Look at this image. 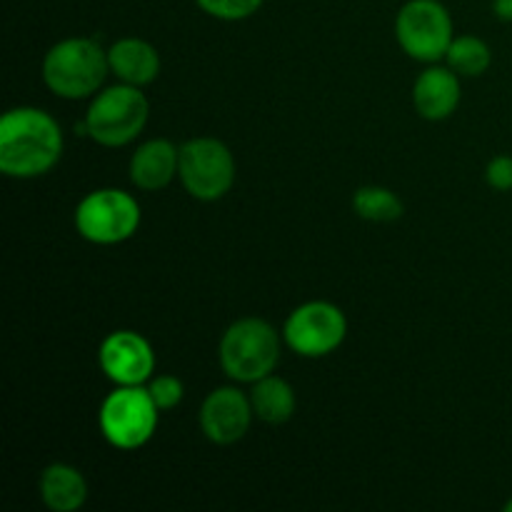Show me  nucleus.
Masks as SVG:
<instances>
[{
  "mask_svg": "<svg viewBox=\"0 0 512 512\" xmlns=\"http://www.w3.org/2000/svg\"><path fill=\"white\" fill-rule=\"evenodd\" d=\"M220 368L235 383H258L280 360V335L268 320L240 318L220 338Z\"/></svg>",
  "mask_w": 512,
  "mask_h": 512,
  "instance_id": "3",
  "label": "nucleus"
},
{
  "mask_svg": "<svg viewBox=\"0 0 512 512\" xmlns=\"http://www.w3.org/2000/svg\"><path fill=\"white\" fill-rule=\"evenodd\" d=\"M445 60H448V68H453L463 78H478L493 63V53L485 40L475 35H460L450 43Z\"/></svg>",
  "mask_w": 512,
  "mask_h": 512,
  "instance_id": "18",
  "label": "nucleus"
},
{
  "mask_svg": "<svg viewBox=\"0 0 512 512\" xmlns=\"http://www.w3.org/2000/svg\"><path fill=\"white\" fill-rule=\"evenodd\" d=\"M200 10L218 20H245L255 15L263 0H195Z\"/></svg>",
  "mask_w": 512,
  "mask_h": 512,
  "instance_id": "19",
  "label": "nucleus"
},
{
  "mask_svg": "<svg viewBox=\"0 0 512 512\" xmlns=\"http://www.w3.org/2000/svg\"><path fill=\"white\" fill-rule=\"evenodd\" d=\"M493 13L505 23H512V0H493Z\"/></svg>",
  "mask_w": 512,
  "mask_h": 512,
  "instance_id": "22",
  "label": "nucleus"
},
{
  "mask_svg": "<svg viewBox=\"0 0 512 512\" xmlns=\"http://www.w3.org/2000/svg\"><path fill=\"white\" fill-rule=\"evenodd\" d=\"M100 368L115 385H145L153 378L155 353L135 330H115L100 343Z\"/></svg>",
  "mask_w": 512,
  "mask_h": 512,
  "instance_id": "10",
  "label": "nucleus"
},
{
  "mask_svg": "<svg viewBox=\"0 0 512 512\" xmlns=\"http://www.w3.org/2000/svg\"><path fill=\"white\" fill-rule=\"evenodd\" d=\"M63 155L58 120L40 108H13L0 120V170L30 180L50 173Z\"/></svg>",
  "mask_w": 512,
  "mask_h": 512,
  "instance_id": "1",
  "label": "nucleus"
},
{
  "mask_svg": "<svg viewBox=\"0 0 512 512\" xmlns=\"http://www.w3.org/2000/svg\"><path fill=\"white\" fill-rule=\"evenodd\" d=\"M348 320L338 305L328 300H310L288 315L283 340L293 353L303 358H325L343 345Z\"/></svg>",
  "mask_w": 512,
  "mask_h": 512,
  "instance_id": "9",
  "label": "nucleus"
},
{
  "mask_svg": "<svg viewBox=\"0 0 512 512\" xmlns=\"http://www.w3.org/2000/svg\"><path fill=\"white\" fill-rule=\"evenodd\" d=\"M505 510H508V512H512V498L508 500V505H505Z\"/></svg>",
  "mask_w": 512,
  "mask_h": 512,
  "instance_id": "23",
  "label": "nucleus"
},
{
  "mask_svg": "<svg viewBox=\"0 0 512 512\" xmlns=\"http://www.w3.org/2000/svg\"><path fill=\"white\" fill-rule=\"evenodd\" d=\"M395 38L413 60L438 63L455 40L453 18L440 0H408L395 18Z\"/></svg>",
  "mask_w": 512,
  "mask_h": 512,
  "instance_id": "7",
  "label": "nucleus"
},
{
  "mask_svg": "<svg viewBox=\"0 0 512 512\" xmlns=\"http://www.w3.org/2000/svg\"><path fill=\"white\" fill-rule=\"evenodd\" d=\"M140 228V205L120 188H100L75 208V230L93 245H118Z\"/></svg>",
  "mask_w": 512,
  "mask_h": 512,
  "instance_id": "6",
  "label": "nucleus"
},
{
  "mask_svg": "<svg viewBox=\"0 0 512 512\" xmlns=\"http://www.w3.org/2000/svg\"><path fill=\"white\" fill-rule=\"evenodd\" d=\"M250 395L238 388H215L200 408V430L215 445H233L245 438L253 423Z\"/></svg>",
  "mask_w": 512,
  "mask_h": 512,
  "instance_id": "11",
  "label": "nucleus"
},
{
  "mask_svg": "<svg viewBox=\"0 0 512 512\" xmlns=\"http://www.w3.org/2000/svg\"><path fill=\"white\" fill-rule=\"evenodd\" d=\"M150 103L140 88L128 83L113 85L98 93L85 113V135L103 148H123L143 133Z\"/></svg>",
  "mask_w": 512,
  "mask_h": 512,
  "instance_id": "4",
  "label": "nucleus"
},
{
  "mask_svg": "<svg viewBox=\"0 0 512 512\" xmlns=\"http://www.w3.org/2000/svg\"><path fill=\"white\" fill-rule=\"evenodd\" d=\"M180 183L195 200L213 203L235 183V158L218 138H193L180 148Z\"/></svg>",
  "mask_w": 512,
  "mask_h": 512,
  "instance_id": "8",
  "label": "nucleus"
},
{
  "mask_svg": "<svg viewBox=\"0 0 512 512\" xmlns=\"http://www.w3.org/2000/svg\"><path fill=\"white\" fill-rule=\"evenodd\" d=\"M110 73L120 83L143 88L150 85L160 75V55L148 40L140 38H123L108 48Z\"/></svg>",
  "mask_w": 512,
  "mask_h": 512,
  "instance_id": "14",
  "label": "nucleus"
},
{
  "mask_svg": "<svg viewBox=\"0 0 512 512\" xmlns=\"http://www.w3.org/2000/svg\"><path fill=\"white\" fill-rule=\"evenodd\" d=\"M485 180L498 193H508L512 190V158L510 155H495L485 168Z\"/></svg>",
  "mask_w": 512,
  "mask_h": 512,
  "instance_id": "21",
  "label": "nucleus"
},
{
  "mask_svg": "<svg viewBox=\"0 0 512 512\" xmlns=\"http://www.w3.org/2000/svg\"><path fill=\"white\" fill-rule=\"evenodd\" d=\"M40 498L53 512H75L88 500V483L73 465L53 463L40 475Z\"/></svg>",
  "mask_w": 512,
  "mask_h": 512,
  "instance_id": "15",
  "label": "nucleus"
},
{
  "mask_svg": "<svg viewBox=\"0 0 512 512\" xmlns=\"http://www.w3.org/2000/svg\"><path fill=\"white\" fill-rule=\"evenodd\" d=\"M413 105L425 120H445L460 105V75L448 65H433L413 85Z\"/></svg>",
  "mask_w": 512,
  "mask_h": 512,
  "instance_id": "12",
  "label": "nucleus"
},
{
  "mask_svg": "<svg viewBox=\"0 0 512 512\" xmlns=\"http://www.w3.org/2000/svg\"><path fill=\"white\" fill-rule=\"evenodd\" d=\"M108 73V50L90 38L60 40L43 58L45 85L50 93L65 100H83L95 95Z\"/></svg>",
  "mask_w": 512,
  "mask_h": 512,
  "instance_id": "2",
  "label": "nucleus"
},
{
  "mask_svg": "<svg viewBox=\"0 0 512 512\" xmlns=\"http://www.w3.org/2000/svg\"><path fill=\"white\" fill-rule=\"evenodd\" d=\"M180 170V148H175L170 140L155 138L140 145L130 158V180L135 188L163 190L173 183V178Z\"/></svg>",
  "mask_w": 512,
  "mask_h": 512,
  "instance_id": "13",
  "label": "nucleus"
},
{
  "mask_svg": "<svg viewBox=\"0 0 512 512\" xmlns=\"http://www.w3.org/2000/svg\"><path fill=\"white\" fill-rule=\"evenodd\" d=\"M353 210L358 218L370 220V223H393L403 218V200L388 188L380 185H365L353 195Z\"/></svg>",
  "mask_w": 512,
  "mask_h": 512,
  "instance_id": "17",
  "label": "nucleus"
},
{
  "mask_svg": "<svg viewBox=\"0 0 512 512\" xmlns=\"http://www.w3.org/2000/svg\"><path fill=\"white\" fill-rule=\"evenodd\" d=\"M148 393L155 400L160 413H163V410L178 408L185 395V388L175 375H158V378H150Z\"/></svg>",
  "mask_w": 512,
  "mask_h": 512,
  "instance_id": "20",
  "label": "nucleus"
},
{
  "mask_svg": "<svg viewBox=\"0 0 512 512\" xmlns=\"http://www.w3.org/2000/svg\"><path fill=\"white\" fill-rule=\"evenodd\" d=\"M158 405L143 385H118L100 405V433L115 450H138L158 428Z\"/></svg>",
  "mask_w": 512,
  "mask_h": 512,
  "instance_id": "5",
  "label": "nucleus"
},
{
  "mask_svg": "<svg viewBox=\"0 0 512 512\" xmlns=\"http://www.w3.org/2000/svg\"><path fill=\"white\" fill-rule=\"evenodd\" d=\"M250 403H253L255 418L268 425H283L293 418L298 400H295V390L288 380L270 373L260 378L258 383H253Z\"/></svg>",
  "mask_w": 512,
  "mask_h": 512,
  "instance_id": "16",
  "label": "nucleus"
}]
</instances>
